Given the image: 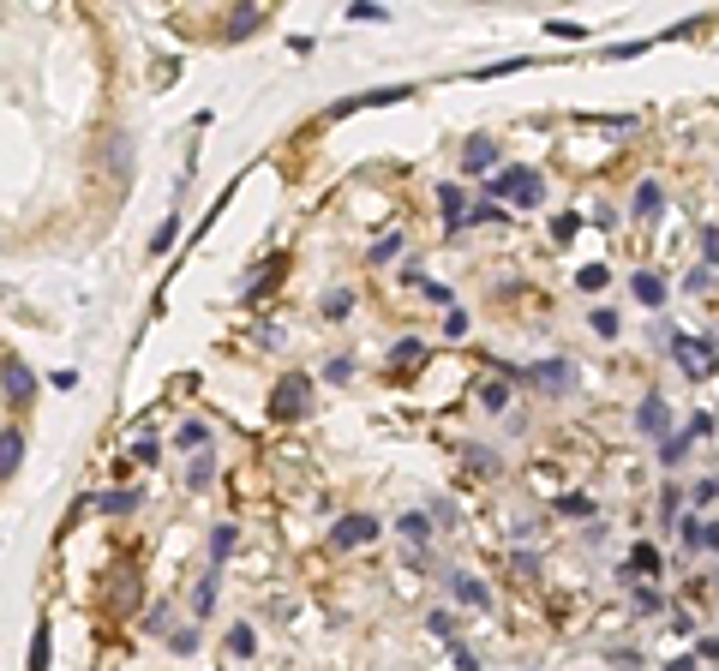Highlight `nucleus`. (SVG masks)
<instances>
[{"label": "nucleus", "mask_w": 719, "mask_h": 671, "mask_svg": "<svg viewBox=\"0 0 719 671\" xmlns=\"http://www.w3.org/2000/svg\"><path fill=\"white\" fill-rule=\"evenodd\" d=\"M432 522H444V528H450V522H456V504H450V498H432Z\"/></svg>", "instance_id": "8fccbe9b"}, {"label": "nucleus", "mask_w": 719, "mask_h": 671, "mask_svg": "<svg viewBox=\"0 0 719 671\" xmlns=\"http://www.w3.org/2000/svg\"><path fill=\"white\" fill-rule=\"evenodd\" d=\"M378 540V516L372 510H360V516H342L336 528H330V546H342V552H354V546H372Z\"/></svg>", "instance_id": "20e7f679"}, {"label": "nucleus", "mask_w": 719, "mask_h": 671, "mask_svg": "<svg viewBox=\"0 0 719 671\" xmlns=\"http://www.w3.org/2000/svg\"><path fill=\"white\" fill-rule=\"evenodd\" d=\"M438 210H444V222H450V228L474 222V204H468V192H462V186H438Z\"/></svg>", "instance_id": "f8f14e48"}, {"label": "nucleus", "mask_w": 719, "mask_h": 671, "mask_svg": "<svg viewBox=\"0 0 719 671\" xmlns=\"http://www.w3.org/2000/svg\"><path fill=\"white\" fill-rule=\"evenodd\" d=\"M558 510H564V516H588V498H582V492H564Z\"/></svg>", "instance_id": "49530a36"}, {"label": "nucleus", "mask_w": 719, "mask_h": 671, "mask_svg": "<svg viewBox=\"0 0 719 671\" xmlns=\"http://www.w3.org/2000/svg\"><path fill=\"white\" fill-rule=\"evenodd\" d=\"M678 504H684V486H666V492H660V516L678 522Z\"/></svg>", "instance_id": "ea45409f"}, {"label": "nucleus", "mask_w": 719, "mask_h": 671, "mask_svg": "<svg viewBox=\"0 0 719 671\" xmlns=\"http://www.w3.org/2000/svg\"><path fill=\"white\" fill-rule=\"evenodd\" d=\"M480 402H486V408H510V378H486V384H480Z\"/></svg>", "instance_id": "bb28decb"}, {"label": "nucleus", "mask_w": 719, "mask_h": 671, "mask_svg": "<svg viewBox=\"0 0 719 671\" xmlns=\"http://www.w3.org/2000/svg\"><path fill=\"white\" fill-rule=\"evenodd\" d=\"M324 378H330V384H348V378H354V360H348V354H336V360L324 366Z\"/></svg>", "instance_id": "4c0bfd02"}, {"label": "nucleus", "mask_w": 719, "mask_h": 671, "mask_svg": "<svg viewBox=\"0 0 719 671\" xmlns=\"http://www.w3.org/2000/svg\"><path fill=\"white\" fill-rule=\"evenodd\" d=\"M420 354H426V348L408 336V342H396V348H390V366H396V372H402V366H420Z\"/></svg>", "instance_id": "7c9ffc66"}, {"label": "nucleus", "mask_w": 719, "mask_h": 671, "mask_svg": "<svg viewBox=\"0 0 719 671\" xmlns=\"http://www.w3.org/2000/svg\"><path fill=\"white\" fill-rule=\"evenodd\" d=\"M144 630H150V636H168V606H150V612H144Z\"/></svg>", "instance_id": "c03bdc74"}, {"label": "nucleus", "mask_w": 719, "mask_h": 671, "mask_svg": "<svg viewBox=\"0 0 719 671\" xmlns=\"http://www.w3.org/2000/svg\"><path fill=\"white\" fill-rule=\"evenodd\" d=\"M672 354H678V366L690 372V378H714V342H696V336H672Z\"/></svg>", "instance_id": "39448f33"}, {"label": "nucleus", "mask_w": 719, "mask_h": 671, "mask_svg": "<svg viewBox=\"0 0 719 671\" xmlns=\"http://www.w3.org/2000/svg\"><path fill=\"white\" fill-rule=\"evenodd\" d=\"M156 456H162V444H156V438H150V432H144V438H138V444H132V462H144V468H150V462H156Z\"/></svg>", "instance_id": "58836bf2"}, {"label": "nucleus", "mask_w": 719, "mask_h": 671, "mask_svg": "<svg viewBox=\"0 0 719 671\" xmlns=\"http://www.w3.org/2000/svg\"><path fill=\"white\" fill-rule=\"evenodd\" d=\"M174 444H180L186 456H204V450H210V426H204V420H180V432H174Z\"/></svg>", "instance_id": "dca6fc26"}, {"label": "nucleus", "mask_w": 719, "mask_h": 671, "mask_svg": "<svg viewBox=\"0 0 719 671\" xmlns=\"http://www.w3.org/2000/svg\"><path fill=\"white\" fill-rule=\"evenodd\" d=\"M420 294H426V300H432V306H444V312H456V294H450V288H444V282H426V288H420Z\"/></svg>", "instance_id": "c9c22d12"}, {"label": "nucleus", "mask_w": 719, "mask_h": 671, "mask_svg": "<svg viewBox=\"0 0 719 671\" xmlns=\"http://www.w3.org/2000/svg\"><path fill=\"white\" fill-rule=\"evenodd\" d=\"M630 576H660V546H654V540H642V546L630 552Z\"/></svg>", "instance_id": "aec40b11"}, {"label": "nucleus", "mask_w": 719, "mask_h": 671, "mask_svg": "<svg viewBox=\"0 0 719 671\" xmlns=\"http://www.w3.org/2000/svg\"><path fill=\"white\" fill-rule=\"evenodd\" d=\"M456 671H480V660H474V654H468L462 642H456Z\"/></svg>", "instance_id": "603ef678"}, {"label": "nucleus", "mask_w": 719, "mask_h": 671, "mask_svg": "<svg viewBox=\"0 0 719 671\" xmlns=\"http://www.w3.org/2000/svg\"><path fill=\"white\" fill-rule=\"evenodd\" d=\"M444 588H450V594H456L462 606H474V612H486V606H492L486 582H480V576H468V570H450V576H444Z\"/></svg>", "instance_id": "1a4fd4ad"}, {"label": "nucleus", "mask_w": 719, "mask_h": 671, "mask_svg": "<svg viewBox=\"0 0 719 671\" xmlns=\"http://www.w3.org/2000/svg\"><path fill=\"white\" fill-rule=\"evenodd\" d=\"M690 444H696V432H690V426H684V432H672V438L660 444V462H666V468H678V462L690 456Z\"/></svg>", "instance_id": "a211bd4d"}, {"label": "nucleus", "mask_w": 719, "mask_h": 671, "mask_svg": "<svg viewBox=\"0 0 719 671\" xmlns=\"http://www.w3.org/2000/svg\"><path fill=\"white\" fill-rule=\"evenodd\" d=\"M396 534H402V540H408L414 552H426V546H432V516H420V510H402Z\"/></svg>", "instance_id": "2eb2a0df"}, {"label": "nucleus", "mask_w": 719, "mask_h": 671, "mask_svg": "<svg viewBox=\"0 0 719 671\" xmlns=\"http://www.w3.org/2000/svg\"><path fill=\"white\" fill-rule=\"evenodd\" d=\"M492 198H510V204H522V210H534V204L546 198V180H540L534 168H522V162H510V168H498V174H492Z\"/></svg>", "instance_id": "f257e3e1"}, {"label": "nucleus", "mask_w": 719, "mask_h": 671, "mask_svg": "<svg viewBox=\"0 0 719 671\" xmlns=\"http://www.w3.org/2000/svg\"><path fill=\"white\" fill-rule=\"evenodd\" d=\"M660 210H666V186H660V180H642V186H636V198H630V216L654 222Z\"/></svg>", "instance_id": "9b49d317"}, {"label": "nucleus", "mask_w": 719, "mask_h": 671, "mask_svg": "<svg viewBox=\"0 0 719 671\" xmlns=\"http://www.w3.org/2000/svg\"><path fill=\"white\" fill-rule=\"evenodd\" d=\"M198 642H204L198 630H174V654H198Z\"/></svg>", "instance_id": "de8ad7c7"}, {"label": "nucleus", "mask_w": 719, "mask_h": 671, "mask_svg": "<svg viewBox=\"0 0 719 671\" xmlns=\"http://www.w3.org/2000/svg\"><path fill=\"white\" fill-rule=\"evenodd\" d=\"M719 258V228H702V264H714Z\"/></svg>", "instance_id": "09e8293b"}, {"label": "nucleus", "mask_w": 719, "mask_h": 671, "mask_svg": "<svg viewBox=\"0 0 719 671\" xmlns=\"http://www.w3.org/2000/svg\"><path fill=\"white\" fill-rule=\"evenodd\" d=\"M666 671H702V666H696V654H684V660H672Z\"/></svg>", "instance_id": "864d4df0"}, {"label": "nucleus", "mask_w": 719, "mask_h": 671, "mask_svg": "<svg viewBox=\"0 0 719 671\" xmlns=\"http://www.w3.org/2000/svg\"><path fill=\"white\" fill-rule=\"evenodd\" d=\"M702 654H708V660H719V636H708V642H702Z\"/></svg>", "instance_id": "5fc2aeb1"}, {"label": "nucleus", "mask_w": 719, "mask_h": 671, "mask_svg": "<svg viewBox=\"0 0 719 671\" xmlns=\"http://www.w3.org/2000/svg\"><path fill=\"white\" fill-rule=\"evenodd\" d=\"M48 654H54V648H48V630H36V642H30V671H48Z\"/></svg>", "instance_id": "72a5a7b5"}, {"label": "nucleus", "mask_w": 719, "mask_h": 671, "mask_svg": "<svg viewBox=\"0 0 719 671\" xmlns=\"http://www.w3.org/2000/svg\"><path fill=\"white\" fill-rule=\"evenodd\" d=\"M660 606H666L660 588H636V612H660Z\"/></svg>", "instance_id": "37998d69"}, {"label": "nucleus", "mask_w": 719, "mask_h": 671, "mask_svg": "<svg viewBox=\"0 0 719 671\" xmlns=\"http://www.w3.org/2000/svg\"><path fill=\"white\" fill-rule=\"evenodd\" d=\"M402 246H408L402 234H384V240L372 246V264H396V258H402Z\"/></svg>", "instance_id": "c85d7f7f"}, {"label": "nucleus", "mask_w": 719, "mask_h": 671, "mask_svg": "<svg viewBox=\"0 0 719 671\" xmlns=\"http://www.w3.org/2000/svg\"><path fill=\"white\" fill-rule=\"evenodd\" d=\"M462 168H468V174H492V168H498V144H492V138H468Z\"/></svg>", "instance_id": "ddd939ff"}, {"label": "nucleus", "mask_w": 719, "mask_h": 671, "mask_svg": "<svg viewBox=\"0 0 719 671\" xmlns=\"http://www.w3.org/2000/svg\"><path fill=\"white\" fill-rule=\"evenodd\" d=\"M216 582H222V576L210 570V576H204V582L192 588V612H198V618H210V606H216Z\"/></svg>", "instance_id": "393cba45"}, {"label": "nucleus", "mask_w": 719, "mask_h": 671, "mask_svg": "<svg viewBox=\"0 0 719 671\" xmlns=\"http://www.w3.org/2000/svg\"><path fill=\"white\" fill-rule=\"evenodd\" d=\"M306 408H312V378H306V372H288V378L276 384V396H270V420L288 426V420H300Z\"/></svg>", "instance_id": "f03ea898"}, {"label": "nucleus", "mask_w": 719, "mask_h": 671, "mask_svg": "<svg viewBox=\"0 0 719 671\" xmlns=\"http://www.w3.org/2000/svg\"><path fill=\"white\" fill-rule=\"evenodd\" d=\"M690 498H696V510H708V504L719 498V480H696V486H690Z\"/></svg>", "instance_id": "79ce46f5"}, {"label": "nucleus", "mask_w": 719, "mask_h": 671, "mask_svg": "<svg viewBox=\"0 0 719 671\" xmlns=\"http://www.w3.org/2000/svg\"><path fill=\"white\" fill-rule=\"evenodd\" d=\"M18 456H24V432L6 426V432H0V474H6V480L18 474Z\"/></svg>", "instance_id": "f3484780"}, {"label": "nucleus", "mask_w": 719, "mask_h": 671, "mask_svg": "<svg viewBox=\"0 0 719 671\" xmlns=\"http://www.w3.org/2000/svg\"><path fill=\"white\" fill-rule=\"evenodd\" d=\"M630 294H636L648 312H660V306H666V282H660L654 270H636V276H630Z\"/></svg>", "instance_id": "4468645a"}, {"label": "nucleus", "mask_w": 719, "mask_h": 671, "mask_svg": "<svg viewBox=\"0 0 719 671\" xmlns=\"http://www.w3.org/2000/svg\"><path fill=\"white\" fill-rule=\"evenodd\" d=\"M588 330L612 342V336H618V312H612V306H594V312H588Z\"/></svg>", "instance_id": "a878e982"}, {"label": "nucleus", "mask_w": 719, "mask_h": 671, "mask_svg": "<svg viewBox=\"0 0 719 671\" xmlns=\"http://www.w3.org/2000/svg\"><path fill=\"white\" fill-rule=\"evenodd\" d=\"M108 168H120V174L132 168V138H126V132H120V138L108 144Z\"/></svg>", "instance_id": "2f4dec72"}, {"label": "nucleus", "mask_w": 719, "mask_h": 671, "mask_svg": "<svg viewBox=\"0 0 719 671\" xmlns=\"http://www.w3.org/2000/svg\"><path fill=\"white\" fill-rule=\"evenodd\" d=\"M348 312H354V294H348V288H330V294H324V318H348Z\"/></svg>", "instance_id": "c756f323"}, {"label": "nucleus", "mask_w": 719, "mask_h": 671, "mask_svg": "<svg viewBox=\"0 0 719 671\" xmlns=\"http://www.w3.org/2000/svg\"><path fill=\"white\" fill-rule=\"evenodd\" d=\"M714 426H719V414H690V432H696V438H708Z\"/></svg>", "instance_id": "3c124183"}, {"label": "nucleus", "mask_w": 719, "mask_h": 671, "mask_svg": "<svg viewBox=\"0 0 719 671\" xmlns=\"http://www.w3.org/2000/svg\"><path fill=\"white\" fill-rule=\"evenodd\" d=\"M258 18H264L258 6H234V18H228V42H240V36H252V30H258Z\"/></svg>", "instance_id": "412c9836"}, {"label": "nucleus", "mask_w": 719, "mask_h": 671, "mask_svg": "<svg viewBox=\"0 0 719 671\" xmlns=\"http://www.w3.org/2000/svg\"><path fill=\"white\" fill-rule=\"evenodd\" d=\"M708 282H714V276H708V264H702V270L684 276V294H708Z\"/></svg>", "instance_id": "a18cd8bd"}, {"label": "nucleus", "mask_w": 719, "mask_h": 671, "mask_svg": "<svg viewBox=\"0 0 719 671\" xmlns=\"http://www.w3.org/2000/svg\"><path fill=\"white\" fill-rule=\"evenodd\" d=\"M228 552H234V528L222 522V528H210V570H222V564H228Z\"/></svg>", "instance_id": "4be33fe9"}, {"label": "nucleus", "mask_w": 719, "mask_h": 671, "mask_svg": "<svg viewBox=\"0 0 719 671\" xmlns=\"http://www.w3.org/2000/svg\"><path fill=\"white\" fill-rule=\"evenodd\" d=\"M348 18H354V24H360V18H366V24H378V18H390V12H384L378 0H360V6H348Z\"/></svg>", "instance_id": "f704fd0d"}, {"label": "nucleus", "mask_w": 719, "mask_h": 671, "mask_svg": "<svg viewBox=\"0 0 719 671\" xmlns=\"http://www.w3.org/2000/svg\"><path fill=\"white\" fill-rule=\"evenodd\" d=\"M678 540L690 546V558H696V552H719V522H708V516H678Z\"/></svg>", "instance_id": "423d86ee"}, {"label": "nucleus", "mask_w": 719, "mask_h": 671, "mask_svg": "<svg viewBox=\"0 0 719 671\" xmlns=\"http://www.w3.org/2000/svg\"><path fill=\"white\" fill-rule=\"evenodd\" d=\"M228 654H234V660H252V654H258V636H252V624H234V630H228Z\"/></svg>", "instance_id": "5701e85b"}, {"label": "nucleus", "mask_w": 719, "mask_h": 671, "mask_svg": "<svg viewBox=\"0 0 719 671\" xmlns=\"http://www.w3.org/2000/svg\"><path fill=\"white\" fill-rule=\"evenodd\" d=\"M426 630H432V636H444V642H456V618H450V612H432V618H426Z\"/></svg>", "instance_id": "a19ab883"}, {"label": "nucleus", "mask_w": 719, "mask_h": 671, "mask_svg": "<svg viewBox=\"0 0 719 671\" xmlns=\"http://www.w3.org/2000/svg\"><path fill=\"white\" fill-rule=\"evenodd\" d=\"M96 504H102L108 516H132V510H138V492H102Z\"/></svg>", "instance_id": "cd10ccee"}, {"label": "nucleus", "mask_w": 719, "mask_h": 671, "mask_svg": "<svg viewBox=\"0 0 719 671\" xmlns=\"http://www.w3.org/2000/svg\"><path fill=\"white\" fill-rule=\"evenodd\" d=\"M528 378H534V384H546L552 396H570V390H576V366H570V360H540Z\"/></svg>", "instance_id": "6e6552de"}, {"label": "nucleus", "mask_w": 719, "mask_h": 671, "mask_svg": "<svg viewBox=\"0 0 719 671\" xmlns=\"http://www.w3.org/2000/svg\"><path fill=\"white\" fill-rule=\"evenodd\" d=\"M636 432H642V438H660V444L672 438V408H666V396H660V390H648V396H642V408H636Z\"/></svg>", "instance_id": "7ed1b4c3"}, {"label": "nucleus", "mask_w": 719, "mask_h": 671, "mask_svg": "<svg viewBox=\"0 0 719 671\" xmlns=\"http://www.w3.org/2000/svg\"><path fill=\"white\" fill-rule=\"evenodd\" d=\"M606 282H612V270H606V264H582V270H576V288H582V294H600Z\"/></svg>", "instance_id": "b1692460"}, {"label": "nucleus", "mask_w": 719, "mask_h": 671, "mask_svg": "<svg viewBox=\"0 0 719 671\" xmlns=\"http://www.w3.org/2000/svg\"><path fill=\"white\" fill-rule=\"evenodd\" d=\"M210 480H216V450H204V456H192V468H186V486H192V492H204Z\"/></svg>", "instance_id": "6ab92c4d"}, {"label": "nucleus", "mask_w": 719, "mask_h": 671, "mask_svg": "<svg viewBox=\"0 0 719 671\" xmlns=\"http://www.w3.org/2000/svg\"><path fill=\"white\" fill-rule=\"evenodd\" d=\"M174 240H180V222H174V216H168V222H162V228H156V234H150V252H168V246H174Z\"/></svg>", "instance_id": "473e14b6"}, {"label": "nucleus", "mask_w": 719, "mask_h": 671, "mask_svg": "<svg viewBox=\"0 0 719 671\" xmlns=\"http://www.w3.org/2000/svg\"><path fill=\"white\" fill-rule=\"evenodd\" d=\"M0 384H6V402L18 408V402H30V390H36V378H30V366L18 360V354H6L0 360Z\"/></svg>", "instance_id": "0eeeda50"}, {"label": "nucleus", "mask_w": 719, "mask_h": 671, "mask_svg": "<svg viewBox=\"0 0 719 671\" xmlns=\"http://www.w3.org/2000/svg\"><path fill=\"white\" fill-rule=\"evenodd\" d=\"M444 336H450V342H462V336H468V312H462V306H456V312H444Z\"/></svg>", "instance_id": "e433bc0d"}, {"label": "nucleus", "mask_w": 719, "mask_h": 671, "mask_svg": "<svg viewBox=\"0 0 719 671\" xmlns=\"http://www.w3.org/2000/svg\"><path fill=\"white\" fill-rule=\"evenodd\" d=\"M108 606H114V612H132V606H138V570H132V564H120V570L108 576Z\"/></svg>", "instance_id": "9d476101"}]
</instances>
